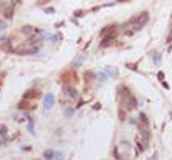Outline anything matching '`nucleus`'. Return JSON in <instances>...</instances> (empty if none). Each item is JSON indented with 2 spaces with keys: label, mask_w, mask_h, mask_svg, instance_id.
<instances>
[{
  "label": "nucleus",
  "mask_w": 172,
  "mask_h": 160,
  "mask_svg": "<svg viewBox=\"0 0 172 160\" xmlns=\"http://www.w3.org/2000/svg\"><path fill=\"white\" fill-rule=\"evenodd\" d=\"M114 73H113V70H111V68H106V70H104V71H100L97 73V77H98V80H99L100 82H104L105 80H107L110 77H112Z\"/></svg>",
  "instance_id": "f257e3e1"
},
{
  "label": "nucleus",
  "mask_w": 172,
  "mask_h": 160,
  "mask_svg": "<svg viewBox=\"0 0 172 160\" xmlns=\"http://www.w3.org/2000/svg\"><path fill=\"white\" fill-rule=\"evenodd\" d=\"M54 102H55V99H54V95H53L52 93L46 94L45 99H44V107H45L46 109L52 108V107H53V105H54Z\"/></svg>",
  "instance_id": "f03ea898"
},
{
  "label": "nucleus",
  "mask_w": 172,
  "mask_h": 160,
  "mask_svg": "<svg viewBox=\"0 0 172 160\" xmlns=\"http://www.w3.org/2000/svg\"><path fill=\"white\" fill-rule=\"evenodd\" d=\"M40 91H37V89H28L27 92H25L24 93V95H22V98L25 99V100H31V99H36L38 97H40Z\"/></svg>",
  "instance_id": "7ed1b4c3"
},
{
  "label": "nucleus",
  "mask_w": 172,
  "mask_h": 160,
  "mask_svg": "<svg viewBox=\"0 0 172 160\" xmlns=\"http://www.w3.org/2000/svg\"><path fill=\"white\" fill-rule=\"evenodd\" d=\"M64 89H65V93H66V94H68L71 98H77V97H78V92H77V89L74 88V87H72V86H66Z\"/></svg>",
  "instance_id": "20e7f679"
},
{
  "label": "nucleus",
  "mask_w": 172,
  "mask_h": 160,
  "mask_svg": "<svg viewBox=\"0 0 172 160\" xmlns=\"http://www.w3.org/2000/svg\"><path fill=\"white\" fill-rule=\"evenodd\" d=\"M126 108L128 109V111H131V109H133V108H136L137 107V100H136V98L135 97H130V99L127 100V102H126Z\"/></svg>",
  "instance_id": "39448f33"
},
{
  "label": "nucleus",
  "mask_w": 172,
  "mask_h": 160,
  "mask_svg": "<svg viewBox=\"0 0 172 160\" xmlns=\"http://www.w3.org/2000/svg\"><path fill=\"white\" fill-rule=\"evenodd\" d=\"M21 33H24V34H26V36H30L32 32H33V26H31V25H25V26L21 27Z\"/></svg>",
  "instance_id": "423d86ee"
},
{
  "label": "nucleus",
  "mask_w": 172,
  "mask_h": 160,
  "mask_svg": "<svg viewBox=\"0 0 172 160\" xmlns=\"http://www.w3.org/2000/svg\"><path fill=\"white\" fill-rule=\"evenodd\" d=\"M114 28H116V25H109L107 27H105V28L101 29V36H104V34L107 36V34H110V33H112Z\"/></svg>",
  "instance_id": "0eeeda50"
},
{
  "label": "nucleus",
  "mask_w": 172,
  "mask_h": 160,
  "mask_svg": "<svg viewBox=\"0 0 172 160\" xmlns=\"http://www.w3.org/2000/svg\"><path fill=\"white\" fill-rule=\"evenodd\" d=\"M142 138H143V142H144V145L145 146H147L149 140H150V132H147V131H143V132H142Z\"/></svg>",
  "instance_id": "6e6552de"
},
{
  "label": "nucleus",
  "mask_w": 172,
  "mask_h": 160,
  "mask_svg": "<svg viewBox=\"0 0 172 160\" xmlns=\"http://www.w3.org/2000/svg\"><path fill=\"white\" fill-rule=\"evenodd\" d=\"M82 62H84V55H79V57H77L75 59H74V61L72 62L73 66H77V67H79V66H82Z\"/></svg>",
  "instance_id": "1a4fd4ad"
},
{
  "label": "nucleus",
  "mask_w": 172,
  "mask_h": 160,
  "mask_svg": "<svg viewBox=\"0 0 172 160\" xmlns=\"http://www.w3.org/2000/svg\"><path fill=\"white\" fill-rule=\"evenodd\" d=\"M54 155H55V153L53 151H51V150H47V151L44 152V158L46 160H52L54 158Z\"/></svg>",
  "instance_id": "9d476101"
},
{
  "label": "nucleus",
  "mask_w": 172,
  "mask_h": 160,
  "mask_svg": "<svg viewBox=\"0 0 172 160\" xmlns=\"http://www.w3.org/2000/svg\"><path fill=\"white\" fill-rule=\"evenodd\" d=\"M84 79H85L86 82H90V81H92V80L94 79V74H93L91 71L85 72V74H84Z\"/></svg>",
  "instance_id": "9b49d317"
},
{
  "label": "nucleus",
  "mask_w": 172,
  "mask_h": 160,
  "mask_svg": "<svg viewBox=\"0 0 172 160\" xmlns=\"http://www.w3.org/2000/svg\"><path fill=\"white\" fill-rule=\"evenodd\" d=\"M28 131H30V133H32L33 135L36 134V132H34V124H33V120L31 118L28 119Z\"/></svg>",
  "instance_id": "f8f14e48"
},
{
  "label": "nucleus",
  "mask_w": 172,
  "mask_h": 160,
  "mask_svg": "<svg viewBox=\"0 0 172 160\" xmlns=\"http://www.w3.org/2000/svg\"><path fill=\"white\" fill-rule=\"evenodd\" d=\"M153 61H154V65H159L160 61H162V55L159 53H154L153 54Z\"/></svg>",
  "instance_id": "ddd939ff"
},
{
  "label": "nucleus",
  "mask_w": 172,
  "mask_h": 160,
  "mask_svg": "<svg viewBox=\"0 0 172 160\" xmlns=\"http://www.w3.org/2000/svg\"><path fill=\"white\" fill-rule=\"evenodd\" d=\"M12 15H13V6H11L8 8L5 11V17L7 19H11L12 18Z\"/></svg>",
  "instance_id": "4468645a"
},
{
  "label": "nucleus",
  "mask_w": 172,
  "mask_h": 160,
  "mask_svg": "<svg viewBox=\"0 0 172 160\" xmlns=\"http://www.w3.org/2000/svg\"><path fill=\"white\" fill-rule=\"evenodd\" d=\"M18 108L19 109H26V108H28V105H27V102H26V100H25V99H24L21 102H19Z\"/></svg>",
  "instance_id": "2eb2a0df"
},
{
  "label": "nucleus",
  "mask_w": 172,
  "mask_h": 160,
  "mask_svg": "<svg viewBox=\"0 0 172 160\" xmlns=\"http://www.w3.org/2000/svg\"><path fill=\"white\" fill-rule=\"evenodd\" d=\"M118 116H119V119H120L121 121H124V120H125L126 114H125V112H124L121 108H119V109H118Z\"/></svg>",
  "instance_id": "dca6fc26"
},
{
  "label": "nucleus",
  "mask_w": 172,
  "mask_h": 160,
  "mask_svg": "<svg viewBox=\"0 0 172 160\" xmlns=\"http://www.w3.org/2000/svg\"><path fill=\"white\" fill-rule=\"evenodd\" d=\"M73 113H74L73 108H66V109H65V116H67V118H71V116H73Z\"/></svg>",
  "instance_id": "f3484780"
},
{
  "label": "nucleus",
  "mask_w": 172,
  "mask_h": 160,
  "mask_svg": "<svg viewBox=\"0 0 172 160\" xmlns=\"http://www.w3.org/2000/svg\"><path fill=\"white\" fill-rule=\"evenodd\" d=\"M54 158H55L57 160H63V159H64V154L61 153V152H58V153H55Z\"/></svg>",
  "instance_id": "a211bd4d"
},
{
  "label": "nucleus",
  "mask_w": 172,
  "mask_h": 160,
  "mask_svg": "<svg viewBox=\"0 0 172 160\" xmlns=\"http://www.w3.org/2000/svg\"><path fill=\"white\" fill-rule=\"evenodd\" d=\"M140 119H142V121H144L145 125L149 124V120H147V118H146V116H145L144 113H140Z\"/></svg>",
  "instance_id": "6ab92c4d"
},
{
  "label": "nucleus",
  "mask_w": 172,
  "mask_h": 160,
  "mask_svg": "<svg viewBox=\"0 0 172 160\" xmlns=\"http://www.w3.org/2000/svg\"><path fill=\"white\" fill-rule=\"evenodd\" d=\"M7 132V128H6V126H0V134L1 135H5Z\"/></svg>",
  "instance_id": "aec40b11"
},
{
  "label": "nucleus",
  "mask_w": 172,
  "mask_h": 160,
  "mask_svg": "<svg viewBox=\"0 0 172 160\" xmlns=\"http://www.w3.org/2000/svg\"><path fill=\"white\" fill-rule=\"evenodd\" d=\"M113 153H114L116 159H117V160H121V158L119 157V153H118V148H117V147H114V152H113Z\"/></svg>",
  "instance_id": "412c9836"
},
{
  "label": "nucleus",
  "mask_w": 172,
  "mask_h": 160,
  "mask_svg": "<svg viewBox=\"0 0 172 160\" xmlns=\"http://www.w3.org/2000/svg\"><path fill=\"white\" fill-rule=\"evenodd\" d=\"M158 79L160 80V81L164 79V73L163 72H158Z\"/></svg>",
  "instance_id": "4be33fe9"
},
{
  "label": "nucleus",
  "mask_w": 172,
  "mask_h": 160,
  "mask_svg": "<svg viewBox=\"0 0 172 160\" xmlns=\"http://www.w3.org/2000/svg\"><path fill=\"white\" fill-rule=\"evenodd\" d=\"M44 12H45V13H53V12H54V9L53 8H45L44 9Z\"/></svg>",
  "instance_id": "5701e85b"
},
{
  "label": "nucleus",
  "mask_w": 172,
  "mask_h": 160,
  "mask_svg": "<svg viewBox=\"0 0 172 160\" xmlns=\"http://www.w3.org/2000/svg\"><path fill=\"white\" fill-rule=\"evenodd\" d=\"M0 28H2V29L6 28V24H5L4 21H1V20H0Z\"/></svg>",
  "instance_id": "b1692460"
},
{
  "label": "nucleus",
  "mask_w": 172,
  "mask_h": 160,
  "mask_svg": "<svg viewBox=\"0 0 172 160\" xmlns=\"http://www.w3.org/2000/svg\"><path fill=\"white\" fill-rule=\"evenodd\" d=\"M133 33H135V32H133V31H127V32H126V36H132V34H133Z\"/></svg>",
  "instance_id": "393cba45"
},
{
  "label": "nucleus",
  "mask_w": 172,
  "mask_h": 160,
  "mask_svg": "<svg viewBox=\"0 0 172 160\" xmlns=\"http://www.w3.org/2000/svg\"><path fill=\"white\" fill-rule=\"evenodd\" d=\"M19 2V0H12V6H14V5H17Z\"/></svg>",
  "instance_id": "a878e982"
},
{
  "label": "nucleus",
  "mask_w": 172,
  "mask_h": 160,
  "mask_svg": "<svg viewBox=\"0 0 172 160\" xmlns=\"http://www.w3.org/2000/svg\"><path fill=\"white\" fill-rule=\"evenodd\" d=\"M82 11H78V12H74V15H75V17H77V15H80V14H82Z\"/></svg>",
  "instance_id": "bb28decb"
},
{
  "label": "nucleus",
  "mask_w": 172,
  "mask_h": 160,
  "mask_svg": "<svg viewBox=\"0 0 172 160\" xmlns=\"http://www.w3.org/2000/svg\"><path fill=\"white\" fill-rule=\"evenodd\" d=\"M163 85H164V87H165V88H169V85H167L166 82H164L163 81Z\"/></svg>",
  "instance_id": "cd10ccee"
},
{
  "label": "nucleus",
  "mask_w": 172,
  "mask_h": 160,
  "mask_svg": "<svg viewBox=\"0 0 172 160\" xmlns=\"http://www.w3.org/2000/svg\"><path fill=\"white\" fill-rule=\"evenodd\" d=\"M153 160H157V153H154V155H153Z\"/></svg>",
  "instance_id": "c85d7f7f"
},
{
  "label": "nucleus",
  "mask_w": 172,
  "mask_h": 160,
  "mask_svg": "<svg viewBox=\"0 0 172 160\" xmlns=\"http://www.w3.org/2000/svg\"><path fill=\"white\" fill-rule=\"evenodd\" d=\"M118 1H124V0H118Z\"/></svg>",
  "instance_id": "c756f323"
}]
</instances>
